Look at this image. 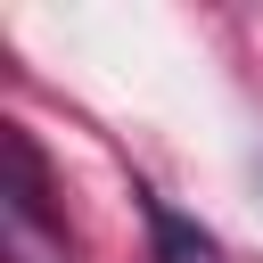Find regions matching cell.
<instances>
[{
	"label": "cell",
	"instance_id": "cell-1",
	"mask_svg": "<svg viewBox=\"0 0 263 263\" xmlns=\"http://www.w3.org/2000/svg\"><path fill=\"white\" fill-rule=\"evenodd\" d=\"M0 197H8V214L25 222V230H66L58 222V205H49V164H41V148L25 140V123H0Z\"/></svg>",
	"mask_w": 263,
	"mask_h": 263
},
{
	"label": "cell",
	"instance_id": "cell-2",
	"mask_svg": "<svg viewBox=\"0 0 263 263\" xmlns=\"http://www.w3.org/2000/svg\"><path fill=\"white\" fill-rule=\"evenodd\" d=\"M148 205V238H156V263H222V247L189 222V214H173L164 197H140Z\"/></svg>",
	"mask_w": 263,
	"mask_h": 263
}]
</instances>
